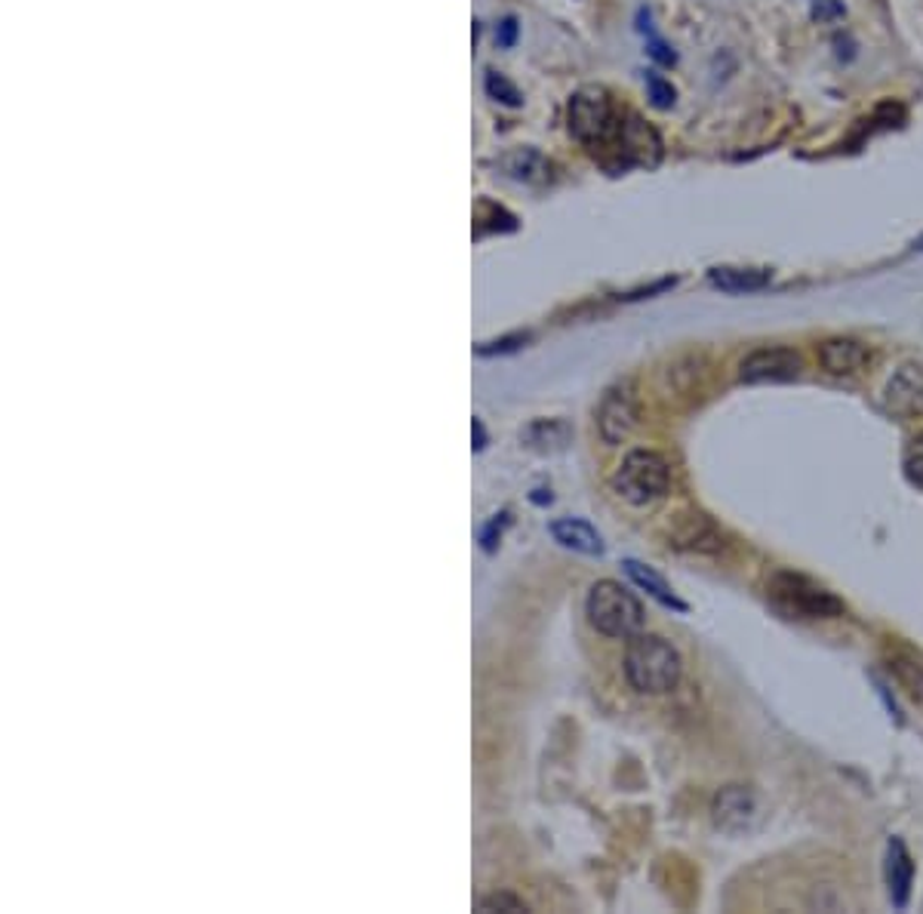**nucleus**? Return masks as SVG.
<instances>
[{"label": "nucleus", "instance_id": "9", "mask_svg": "<svg viewBox=\"0 0 923 914\" xmlns=\"http://www.w3.org/2000/svg\"><path fill=\"white\" fill-rule=\"evenodd\" d=\"M637 425V404H634L632 385H615L610 388L598 410V432L603 437V444H622Z\"/></svg>", "mask_w": 923, "mask_h": 914}, {"label": "nucleus", "instance_id": "4", "mask_svg": "<svg viewBox=\"0 0 923 914\" xmlns=\"http://www.w3.org/2000/svg\"><path fill=\"white\" fill-rule=\"evenodd\" d=\"M668 483H671V468L652 449H632L613 474L615 493L637 508L662 500L668 493Z\"/></svg>", "mask_w": 923, "mask_h": 914}, {"label": "nucleus", "instance_id": "8", "mask_svg": "<svg viewBox=\"0 0 923 914\" xmlns=\"http://www.w3.org/2000/svg\"><path fill=\"white\" fill-rule=\"evenodd\" d=\"M711 819L720 831L727 834H742L752 831L760 822V801L752 789L745 785H727L715 794L711 801Z\"/></svg>", "mask_w": 923, "mask_h": 914}, {"label": "nucleus", "instance_id": "2", "mask_svg": "<svg viewBox=\"0 0 923 914\" xmlns=\"http://www.w3.org/2000/svg\"><path fill=\"white\" fill-rule=\"evenodd\" d=\"M585 616L598 635L610 640L634 638L637 632H644V620H647L644 604L615 579H600L591 586L585 598Z\"/></svg>", "mask_w": 923, "mask_h": 914}, {"label": "nucleus", "instance_id": "6", "mask_svg": "<svg viewBox=\"0 0 923 914\" xmlns=\"http://www.w3.org/2000/svg\"><path fill=\"white\" fill-rule=\"evenodd\" d=\"M804 370V361L794 348L767 346L754 348L752 354H745L739 363V382L745 385H764V382H788L798 380Z\"/></svg>", "mask_w": 923, "mask_h": 914}, {"label": "nucleus", "instance_id": "17", "mask_svg": "<svg viewBox=\"0 0 923 914\" xmlns=\"http://www.w3.org/2000/svg\"><path fill=\"white\" fill-rule=\"evenodd\" d=\"M622 567H625V573H628V579H632L634 586L640 588V591H647L652 601H659V604L668 606V610H678V613H686V610H690V606L674 594V588L668 586L666 579L652 567L640 564V561H625Z\"/></svg>", "mask_w": 923, "mask_h": 914}, {"label": "nucleus", "instance_id": "11", "mask_svg": "<svg viewBox=\"0 0 923 914\" xmlns=\"http://www.w3.org/2000/svg\"><path fill=\"white\" fill-rule=\"evenodd\" d=\"M884 878H887L889 902H892L896 909H906L908 899H911V887H914V859H911V853H908L902 838H889L887 841Z\"/></svg>", "mask_w": 923, "mask_h": 914}, {"label": "nucleus", "instance_id": "25", "mask_svg": "<svg viewBox=\"0 0 923 914\" xmlns=\"http://www.w3.org/2000/svg\"><path fill=\"white\" fill-rule=\"evenodd\" d=\"M527 342V336H505V339H499V342H483V346H478V354L480 358H493V354H508V351H517V348Z\"/></svg>", "mask_w": 923, "mask_h": 914}, {"label": "nucleus", "instance_id": "24", "mask_svg": "<svg viewBox=\"0 0 923 914\" xmlns=\"http://www.w3.org/2000/svg\"><path fill=\"white\" fill-rule=\"evenodd\" d=\"M505 527H508V515L502 512V515H496V518L480 530V545H483V552H496V542L502 539V530H505Z\"/></svg>", "mask_w": 923, "mask_h": 914}, {"label": "nucleus", "instance_id": "21", "mask_svg": "<svg viewBox=\"0 0 923 914\" xmlns=\"http://www.w3.org/2000/svg\"><path fill=\"white\" fill-rule=\"evenodd\" d=\"M902 468H906L908 481L923 490V432L908 441L906 453H902Z\"/></svg>", "mask_w": 923, "mask_h": 914}, {"label": "nucleus", "instance_id": "13", "mask_svg": "<svg viewBox=\"0 0 923 914\" xmlns=\"http://www.w3.org/2000/svg\"><path fill=\"white\" fill-rule=\"evenodd\" d=\"M887 669L911 699L923 702V656L918 653L914 647H908V644H889Z\"/></svg>", "mask_w": 923, "mask_h": 914}, {"label": "nucleus", "instance_id": "16", "mask_svg": "<svg viewBox=\"0 0 923 914\" xmlns=\"http://www.w3.org/2000/svg\"><path fill=\"white\" fill-rule=\"evenodd\" d=\"M674 545H678V549H686V552L715 554L723 549V539H720L715 524L705 518V515H686V518L681 520V527L674 530Z\"/></svg>", "mask_w": 923, "mask_h": 914}, {"label": "nucleus", "instance_id": "27", "mask_svg": "<svg viewBox=\"0 0 923 914\" xmlns=\"http://www.w3.org/2000/svg\"><path fill=\"white\" fill-rule=\"evenodd\" d=\"M517 32H520V28H517V19H514V16L502 19V22H499V28H496L499 47H514V40H517Z\"/></svg>", "mask_w": 923, "mask_h": 914}, {"label": "nucleus", "instance_id": "15", "mask_svg": "<svg viewBox=\"0 0 923 914\" xmlns=\"http://www.w3.org/2000/svg\"><path fill=\"white\" fill-rule=\"evenodd\" d=\"M496 167L505 176H512L517 182H530V185L551 179V164L536 148H514L508 155L499 157Z\"/></svg>", "mask_w": 923, "mask_h": 914}, {"label": "nucleus", "instance_id": "18", "mask_svg": "<svg viewBox=\"0 0 923 914\" xmlns=\"http://www.w3.org/2000/svg\"><path fill=\"white\" fill-rule=\"evenodd\" d=\"M475 223H478V228H475L478 238H483L487 231H514L517 228V219H514L512 213H505V209L490 204V201H480L478 209H475Z\"/></svg>", "mask_w": 923, "mask_h": 914}, {"label": "nucleus", "instance_id": "20", "mask_svg": "<svg viewBox=\"0 0 923 914\" xmlns=\"http://www.w3.org/2000/svg\"><path fill=\"white\" fill-rule=\"evenodd\" d=\"M483 87H487V93L496 99V103L508 105V108H517V105L524 103V96H520V89L514 87L512 81H505L502 74H496V71H490L487 74V81H483Z\"/></svg>", "mask_w": 923, "mask_h": 914}, {"label": "nucleus", "instance_id": "1", "mask_svg": "<svg viewBox=\"0 0 923 914\" xmlns=\"http://www.w3.org/2000/svg\"><path fill=\"white\" fill-rule=\"evenodd\" d=\"M622 672H625V681L632 684V690L647 693V696H666L681 684L684 662H681V653L671 647V640L662 635L637 632L625 644Z\"/></svg>", "mask_w": 923, "mask_h": 914}, {"label": "nucleus", "instance_id": "28", "mask_svg": "<svg viewBox=\"0 0 923 914\" xmlns=\"http://www.w3.org/2000/svg\"><path fill=\"white\" fill-rule=\"evenodd\" d=\"M471 437H475V449L487 447V432H483V422H480V419L471 422Z\"/></svg>", "mask_w": 923, "mask_h": 914}, {"label": "nucleus", "instance_id": "14", "mask_svg": "<svg viewBox=\"0 0 923 914\" xmlns=\"http://www.w3.org/2000/svg\"><path fill=\"white\" fill-rule=\"evenodd\" d=\"M769 280H772V272L769 268H735V265H718L708 272V284L720 290V293H757L764 290Z\"/></svg>", "mask_w": 923, "mask_h": 914}, {"label": "nucleus", "instance_id": "29", "mask_svg": "<svg viewBox=\"0 0 923 914\" xmlns=\"http://www.w3.org/2000/svg\"><path fill=\"white\" fill-rule=\"evenodd\" d=\"M914 250H923V234L918 238V241H914Z\"/></svg>", "mask_w": 923, "mask_h": 914}, {"label": "nucleus", "instance_id": "26", "mask_svg": "<svg viewBox=\"0 0 923 914\" xmlns=\"http://www.w3.org/2000/svg\"><path fill=\"white\" fill-rule=\"evenodd\" d=\"M647 52H650V56L656 59V62H659V65H674V62H678V52L671 50L666 40H662V37H656V35L647 37Z\"/></svg>", "mask_w": 923, "mask_h": 914}, {"label": "nucleus", "instance_id": "19", "mask_svg": "<svg viewBox=\"0 0 923 914\" xmlns=\"http://www.w3.org/2000/svg\"><path fill=\"white\" fill-rule=\"evenodd\" d=\"M644 84H647V96H650L652 108H659V111H668L671 105L678 103V89L671 87V81H666L662 74H656V71H647V74H644Z\"/></svg>", "mask_w": 923, "mask_h": 914}, {"label": "nucleus", "instance_id": "23", "mask_svg": "<svg viewBox=\"0 0 923 914\" xmlns=\"http://www.w3.org/2000/svg\"><path fill=\"white\" fill-rule=\"evenodd\" d=\"M810 10H813L816 22H838V19L847 16L843 0H810Z\"/></svg>", "mask_w": 923, "mask_h": 914}, {"label": "nucleus", "instance_id": "7", "mask_svg": "<svg viewBox=\"0 0 923 914\" xmlns=\"http://www.w3.org/2000/svg\"><path fill=\"white\" fill-rule=\"evenodd\" d=\"M880 407L884 413L896 416V419H921L923 416V363L908 361L902 363L884 385L880 395Z\"/></svg>", "mask_w": 923, "mask_h": 914}, {"label": "nucleus", "instance_id": "5", "mask_svg": "<svg viewBox=\"0 0 923 914\" xmlns=\"http://www.w3.org/2000/svg\"><path fill=\"white\" fill-rule=\"evenodd\" d=\"M566 121H570V133L591 152L603 148L619 133L615 105L603 87H582L579 93H573Z\"/></svg>", "mask_w": 923, "mask_h": 914}, {"label": "nucleus", "instance_id": "22", "mask_svg": "<svg viewBox=\"0 0 923 914\" xmlns=\"http://www.w3.org/2000/svg\"><path fill=\"white\" fill-rule=\"evenodd\" d=\"M478 909L480 912H527V902L512 893H493V897L480 899Z\"/></svg>", "mask_w": 923, "mask_h": 914}, {"label": "nucleus", "instance_id": "10", "mask_svg": "<svg viewBox=\"0 0 923 914\" xmlns=\"http://www.w3.org/2000/svg\"><path fill=\"white\" fill-rule=\"evenodd\" d=\"M816 358L828 376H855L872 363V348L853 336H835L816 348Z\"/></svg>", "mask_w": 923, "mask_h": 914}, {"label": "nucleus", "instance_id": "3", "mask_svg": "<svg viewBox=\"0 0 923 914\" xmlns=\"http://www.w3.org/2000/svg\"><path fill=\"white\" fill-rule=\"evenodd\" d=\"M767 591L782 610L806 616V620H838V616H843V601L838 594H831L828 588L813 582L804 573L779 569V573L769 576Z\"/></svg>", "mask_w": 923, "mask_h": 914}, {"label": "nucleus", "instance_id": "12", "mask_svg": "<svg viewBox=\"0 0 923 914\" xmlns=\"http://www.w3.org/2000/svg\"><path fill=\"white\" fill-rule=\"evenodd\" d=\"M548 533H551V539H554L561 549H570V552H576V554L600 557V554L607 552L603 536H600L588 520H582V518L551 520V524H548Z\"/></svg>", "mask_w": 923, "mask_h": 914}]
</instances>
